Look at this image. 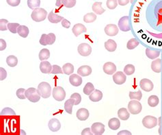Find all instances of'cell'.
Segmentation results:
<instances>
[{
	"label": "cell",
	"instance_id": "6da1fadb",
	"mask_svg": "<svg viewBox=\"0 0 162 135\" xmlns=\"http://www.w3.org/2000/svg\"><path fill=\"white\" fill-rule=\"evenodd\" d=\"M131 21L134 33L144 44L162 50V0H137Z\"/></svg>",
	"mask_w": 162,
	"mask_h": 135
},
{
	"label": "cell",
	"instance_id": "7a4b0ae2",
	"mask_svg": "<svg viewBox=\"0 0 162 135\" xmlns=\"http://www.w3.org/2000/svg\"><path fill=\"white\" fill-rule=\"evenodd\" d=\"M38 93L43 98H47L52 94V87L47 82H43L39 83L37 88Z\"/></svg>",
	"mask_w": 162,
	"mask_h": 135
},
{
	"label": "cell",
	"instance_id": "3957f363",
	"mask_svg": "<svg viewBox=\"0 0 162 135\" xmlns=\"http://www.w3.org/2000/svg\"><path fill=\"white\" fill-rule=\"evenodd\" d=\"M47 16V12L43 8H37L33 10L32 12V19L35 22H41L45 20Z\"/></svg>",
	"mask_w": 162,
	"mask_h": 135
},
{
	"label": "cell",
	"instance_id": "277c9868",
	"mask_svg": "<svg viewBox=\"0 0 162 135\" xmlns=\"http://www.w3.org/2000/svg\"><path fill=\"white\" fill-rule=\"evenodd\" d=\"M26 97L32 103H37L41 99V95L39 94L38 90L34 88H29L26 90Z\"/></svg>",
	"mask_w": 162,
	"mask_h": 135
},
{
	"label": "cell",
	"instance_id": "5b68a950",
	"mask_svg": "<svg viewBox=\"0 0 162 135\" xmlns=\"http://www.w3.org/2000/svg\"><path fill=\"white\" fill-rule=\"evenodd\" d=\"M128 109L133 115L139 114L142 111V104L138 101H131L128 104Z\"/></svg>",
	"mask_w": 162,
	"mask_h": 135
},
{
	"label": "cell",
	"instance_id": "8992f818",
	"mask_svg": "<svg viewBox=\"0 0 162 135\" xmlns=\"http://www.w3.org/2000/svg\"><path fill=\"white\" fill-rule=\"evenodd\" d=\"M56 35L53 33H50L48 35L47 34H42L40 39V43L42 46H47V45H52L54 42H56Z\"/></svg>",
	"mask_w": 162,
	"mask_h": 135
},
{
	"label": "cell",
	"instance_id": "52a82bcc",
	"mask_svg": "<svg viewBox=\"0 0 162 135\" xmlns=\"http://www.w3.org/2000/svg\"><path fill=\"white\" fill-rule=\"evenodd\" d=\"M53 97L57 101H62L66 97V92L62 87L57 86L53 89Z\"/></svg>",
	"mask_w": 162,
	"mask_h": 135
},
{
	"label": "cell",
	"instance_id": "ba28073f",
	"mask_svg": "<svg viewBox=\"0 0 162 135\" xmlns=\"http://www.w3.org/2000/svg\"><path fill=\"white\" fill-rule=\"evenodd\" d=\"M142 124L143 126L149 129L153 128L157 125V119L155 117L147 115L142 119Z\"/></svg>",
	"mask_w": 162,
	"mask_h": 135
},
{
	"label": "cell",
	"instance_id": "9c48e42d",
	"mask_svg": "<svg viewBox=\"0 0 162 135\" xmlns=\"http://www.w3.org/2000/svg\"><path fill=\"white\" fill-rule=\"evenodd\" d=\"M118 28L120 30L124 32H127L130 31L131 28L129 24V17L127 16L121 17L118 21Z\"/></svg>",
	"mask_w": 162,
	"mask_h": 135
},
{
	"label": "cell",
	"instance_id": "30bf717a",
	"mask_svg": "<svg viewBox=\"0 0 162 135\" xmlns=\"http://www.w3.org/2000/svg\"><path fill=\"white\" fill-rule=\"evenodd\" d=\"M77 51L82 56H88L92 52L91 46L86 43H82L78 46Z\"/></svg>",
	"mask_w": 162,
	"mask_h": 135
},
{
	"label": "cell",
	"instance_id": "8fae6325",
	"mask_svg": "<svg viewBox=\"0 0 162 135\" xmlns=\"http://www.w3.org/2000/svg\"><path fill=\"white\" fill-rule=\"evenodd\" d=\"M140 86L145 92H150L154 88L153 83L149 79H142L140 82Z\"/></svg>",
	"mask_w": 162,
	"mask_h": 135
},
{
	"label": "cell",
	"instance_id": "7c38bea8",
	"mask_svg": "<svg viewBox=\"0 0 162 135\" xmlns=\"http://www.w3.org/2000/svg\"><path fill=\"white\" fill-rule=\"evenodd\" d=\"M92 132L96 135H101L105 132V125L102 123L95 122L91 126Z\"/></svg>",
	"mask_w": 162,
	"mask_h": 135
},
{
	"label": "cell",
	"instance_id": "4fadbf2b",
	"mask_svg": "<svg viewBox=\"0 0 162 135\" xmlns=\"http://www.w3.org/2000/svg\"><path fill=\"white\" fill-rule=\"evenodd\" d=\"M126 80H127V76L122 71H118L113 75V81L118 85L123 84Z\"/></svg>",
	"mask_w": 162,
	"mask_h": 135
},
{
	"label": "cell",
	"instance_id": "5bb4252c",
	"mask_svg": "<svg viewBox=\"0 0 162 135\" xmlns=\"http://www.w3.org/2000/svg\"><path fill=\"white\" fill-rule=\"evenodd\" d=\"M105 33L109 36H115L118 34V28L116 25L110 24L105 27Z\"/></svg>",
	"mask_w": 162,
	"mask_h": 135
},
{
	"label": "cell",
	"instance_id": "9a60e30c",
	"mask_svg": "<svg viewBox=\"0 0 162 135\" xmlns=\"http://www.w3.org/2000/svg\"><path fill=\"white\" fill-rule=\"evenodd\" d=\"M103 71L107 75H112L116 71V66L111 62H107L103 65Z\"/></svg>",
	"mask_w": 162,
	"mask_h": 135
},
{
	"label": "cell",
	"instance_id": "2e32d148",
	"mask_svg": "<svg viewBox=\"0 0 162 135\" xmlns=\"http://www.w3.org/2000/svg\"><path fill=\"white\" fill-rule=\"evenodd\" d=\"M48 127L49 130L52 131V132H57V131H58L60 129L61 124L57 119L53 118L51 120H49Z\"/></svg>",
	"mask_w": 162,
	"mask_h": 135
},
{
	"label": "cell",
	"instance_id": "e0dca14e",
	"mask_svg": "<svg viewBox=\"0 0 162 135\" xmlns=\"http://www.w3.org/2000/svg\"><path fill=\"white\" fill-rule=\"evenodd\" d=\"M89 111L86 108H81L78 109L76 113V116L80 121H86L89 118Z\"/></svg>",
	"mask_w": 162,
	"mask_h": 135
},
{
	"label": "cell",
	"instance_id": "ac0fdd59",
	"mask_svg": "<svg viewBox=\"0 0 162 135\" xmlns=\"http://www.w3.org/2000/svg\"><path fill=\"white\" fill-rule=\"evenodd\" d=\"M86 31H87V29H86L84 25L81 23H77L75 25L73 29H72V31H73V34L76 37H78L79 35L83 34V33L86 32Z\"/></svg>",
	"mask_w": 162,
	"mask_h": 135
},
{
	"label": "cell",
	"instance_id": "d6986e66",
	"mask_svg": "<svg viewBox=\"0 0 162 135\" xmlns=\"http://www.w3.org/2000/svg\"><path fill=\"white\" fill-rule=\"evenodd\" d=\"M151 69L152 70L157 73V74H160L162 70V61L160 58H157V59L153 61L152 63H151Z\"/></svg>",
	"mask_w": 162,
	"mask_h": 135
},
{
	"label": "cell",
	"instance_id": "ffe728a7",
	"mask_svg": "<svg viewBox=\"0 0 162 135\" xmlns=\"http://www.w3.org/2000/svg\"><path fill=\"white\" fill-rule=\"evenodd\" d=\"M77 74L82 77L88 76L92 74V68L88 65H83L78 69Z\"/></svg>",
	"mask_w": 162,
	"mask_h": 135
},
{
	"label": "cell",
	"instance_id": "44dd1931",
	"mask_svg": "<svg viewBox=\"0 0 162 135\" xmlns=\"http://www.w3.org/2000/svg\"><path fill=\"white\" fill-rule=\"evenodd\" d=\"M69 82L71 84L75 87L80 86L82 83V78L77 74H73L69 77Z\"/></svg>",
	"mask_w": 162,
	"mask_h": 135
},
{
	"label": "cell",
	"instance_id": "7402d4cb",
	"mask_svg": "<svg viewBox=\"0 0 162 135\" xmlns=\"http://www.w3.org/2000/svg\"><path fill=\"white\" fill-rule=\"evenodd\" d=\"M103 93L99 90H95L93 92L89 95L90 100L92 102H99L102 99Z\"/></svg>",
	"mask_w": 162,
	"mask_h": 135
},
{
	"label": "cell",
	"instance_id": "603a6c76",
	"mask_svg": "<svg viewBox=\"0 0 162 135\" xmlns=\"http://www.w3.org/2000/svg\"><path fill=\"white\" fill-rule=\"evenodd\" d=\"M52 65L48 61H42L40 64V70L42 74H49L52 70Z\"/></svg>",
	"mask_w": 162,
	"mask_h": 135
},
{
	"label": "cell",
	"instance_id": "cb8c5ba5",
	"mask_svg": "<svg viewBox=\"0 0 162 135\" xmlns=\"http://www.w3.org/2000/svg\"><path fill=\"white\" fill-rule=\"evenodd\" d=\"M161 51L158 50H155V49H150V48H146V55L150 59H155L158 56L160 55Z\"/></svg>",
	"mask_w": 162,
	"mask_h": 135
},
{
	"label": "cell",
	"instance_id": "d4e9b609",
	"mask_svg": "<svg viewBox=\"0 0 162 135\" xmlns=\"http://www.w3.org/2000/svg\"><path fill=\"white\" fill-rule=\"evenodd\" d=\"M108 126L112 130H117L120 126V120L116 118H111L108 122Z\"/></svg>",
	"mask_w": 162,
	"mask_h": 135
},
{
	"label": "cell",
	"instance_id": "484cf974",
	"mask_svg": "<svg viewBox=\"0 0 162 135\" xmlns=\"http://www.w3.org/2000/svg\"><path fill=\"white\" fill-rule=\"evenodd\" d=\"M64 19V17L58 16L57 14L54 13L53 11L50 12L48 15V20L52 23H58Z\"/></svg>",
	"mask_w": 162,
	"mask_h": 135
},
{
	"label": "cell",
	"instance_id": "4316f807",
	"mask_svg": "<svg viewBox=\"0 0 162 135\" xmlns=\"http://www.w3.org/2000/svg\"><path fill=\"white\" fill-rule=\"evenodd\" d=\"M93 12L96 14H102L106 12V10L102 7V2H95L92 6Z\"/></svg>",
	"mask_w": 162,
	"mask_h": 135
},
{
	"label": "cell",
	"instance_id": "83f0119b",
	"mask_svg": "<svg viewBox=\"0 0 162 135\" xmlns=\"http://www.w3.org/2000/svg\"><path fill=\"white\" fill-rule=\"evenodd\" d=\"M105 48L109 52H114L116 50L117 44L113 39H108L105 42Z\"/></svg>",
	"mask_w": 162,
	"mask_h": 135
},
{
	"label": "cell",
	"instance_id": "f1b7e54d",
	"mask_svg": "<svg viewBox=\"0 0 162 135\" xmlns=\"http://www.w3.org/2000/svg\"><path fill=\"white\" fill-rule=\"evenodd\" d=\"M75 105V100L73 98H70V99H68L65 103H64V109H65V111L68 113V114H72L73 113V106Z\"/></svg>",
	"mask_w": 162,
	"mask_h": 135
},
{
	"label": "cell",
	"instance_id": "f546056e",
	"mask_svg": "<svg viewBox=\"0 0 162 135\" xmlns=\"http://www.w3.org/2000/svg\"><path fill=\"white\" fill-rule=\"evenodd\" d=\"M29 33H30V31H29L28 27L25 25H20L17 29V34L23 38L27 37Z\"/></svg>",
	"mask_w": 162,
	"mask_h": 135
},
{
	"label": "cell",
	"instance_id": "4dcf8cb0",
	"mask_svg": "<svg viewBox=\"0 0 162 135\" xmlns=\"http://www.w3.org/2000/svg\"><path fill=\"white\" fill-rule=\"evenodd\" d=\"M118 116L121 120L125 121V120H127L129 118L130 115H129V113L128 112L127 109L120 108L118 111Z\"/></svg>",
	"mask_w": 162,
	"mask_h": 135
},
{
	"label": "cell",
	"instance_id": "1f68e13d",
	"mask_svg": "<svg viewBox=\"0 0 162 135\" xmlns=\"http://www.w3.org/2000/svg\"><path fill=\"white\" fill-rule=\"evenodd\" d=\"M6 63L10 67H14L18 63L17 58L14 55L8 56L6 58Z\"/></svg>",
	"mask_w": 162,
	"mask_h": 135
},
{
	"label": "cell",
	"instance_id": "d6a6232c",
	"mask_svg": "<svg viewBox=\"0 0 162 135\" xmlns=\"http://www.w3.org/2000/svg\"><path fill=\"white\" fill-rule=\"evenodd\" d=\"M96 15L93 12L88 13L84 16V21L86 23H91L96 20Z\"/></svg>",
	"mask_w": 162,
	"mask_h": 135
},
{
	"label": "cell",
	"instance_id": "836d02e7",
	"mask_svg": "<svg viewBox=\"0 0 162 135\" xmlns=\"http://www.w3.org/2000/svg\"><path fill=\"white\" fill-rule=\"evenodd\" d=\"M160 103V99L156 95H152L149 97L148 99V104L150 107H155L158 105Z\"/></svg>",
	"mask_w": 162,
	"mask_h": 135
},
{
	"label": "cell",
	"instance_id": "e575fe53",
	"mask_svg": "<svg viewBox=\"0 0 162 135\" xmlns=\"http://www.w3.org/2000/svg\"><path fill=\"white\" fill-rule=\"evenodd\" d=\"M62 71L66 75H71L74 71V66L71 63H66L63 65Z\"/></svg>",
	"mask_w": 162,
	"mask_h": 135
},
{
	"label": "cell",
	"instance_id": "d590c367",
	"mask_svg": "<svg viewBox=\"0 0 162 135\" xmlns=\"http://www.w3.org/2000/svg\"><path fill=\"white\" fill-rule=\"evenodd\" d=\"M39 59L41 61H44V60H47L50 57V52L48 49L47 48H44L42 49L40 52H39Z\"/></svg>",
	"mask_w": 162,
	"mask_h": 135
},
{
	"label": "cell",
	"instance_id": "8d00e7d4",
	"mask_svg": "<svg viewBox=\"0 0 162 135\" xmlns=\"http://www.w3.org/2000/svg\"><path fill=\"white\" fill-rule=\"evenodd\" d=\"M94 90H95L94 85H93L91 82H88L84 86L83 92H84V93L86 94V95H90V94H91Z\"/></svg>",
	"mask_w": 162,
	"mask_h": 135
},
{
	"label": "cell",
	"instance_id": "74e56055",
	"mask_svg": "<svg viewBox=\"0 0 162 135\" xmlns=\"http://www.w3.org/2000/svg\"><path fill=\"white\" fill-rule=\"evenodd\" d=\"M135 67L131 64H128L124 68V73L127 75H133L135 73Z\"/></svg>",
	"mask_w": 162,
	"mask_h": 135
},
{
	"label": "cell",
	"instance_id": "f35d334b",
	"mask_svg": "<svg viewBox=\"0 0 162 135\" xmlns=\"http://www.w3.org/2000/svg\"><path fill=\"white\" fill-rule=\"evenodd\" d=\"M41 5V0H27V6L30 9H36Z\"/></svg>",
	"mask_w": 162,
	"mask_h": 135
},
{
	"label": "cell",
	"instance_id": "ab89813d",
	"mask_svg": "<svg viewBox=\"0 0 162 135\" xmlns=\"http://www.w3.org/2000/svg\"><path fill=\"white\" fill-rule=\"evenodd\" d=\"M129 98L132 100L136 99L138 101H140L142 98V93L140 90H139L138 92H129Z\"/></svg>",
	"mask_w": 162,
	"mask_h": 135
},
{
	"label": "cell",
	"instance_id": "60d3db41",
	"mask_svg": "<svg viewBox=\"0 0 162 135\" xmlns=\"http://www.w3.org/2000/svg\"><path fill=\"white\" fill-rule=\"evenodd\" d=\"M140 44V42L135 38H133L131 39L129 41L127 42V48L129 50H133L137 46Z\"/></svg>",
	"mask_w": 162,
	"mask_h": 135
},
{
	"label": "cell",
	"instance_id": "b9f144b4",
	"mask_svg": "<svg viewBox=\"0 0 162 135\" xmlns=\"http://www.w3.org/2000/svg\"><path fill=\"white\" fill-rule=\"evenodd\" d=\"M15 115L16 113L14 112L13 109L9 107H6L3 109V110L1 112V115L2 116H13Z\"/></svg>",
	"mask_w": 162,
	"mask_h": 135
},
{
	"label": "cell",
	"instance_id": "7bdbcfd3",
	"mask_svg": "<svg viewBox=\"0 0 162 135\" xmlns=\"http://www.w3.org/2000/svg\"><path fill=\"white\" fill-rule=\"evenodd\" d=\"M8 29L12 33V34H15L17 33V29L20 26L19 23H9L8 24Z\"/></svg>",
	"mask_w": 162,
	"mask_h": 135
},
{
	"label": "cell",
	"instance_id": "ee69618b",
	"mask_svg": "<svg viewBox=\"0 0 162 135\" xmlns=\"http://www.w3.org/2000/svg\"><path fill=\"white\" fill-rule=\"evenodd\" d=\"M107 7L110 10H114L118 6L117 0H107L106 2Z\"/></svg>",
	"mask_w": 162,
	"mask_h": 135
},
{
	"label": "cell",
	"instance_id": "f6af8a7d",
	"mask_svg": "<svg viewBox=\"0 0 162 135\" xmlns=\"http://www.w3.org/2000/svg\"><path fill=\"white\" fill-rule=\"evenodd\" d=\"M76 4V0H63V5L67 8H71Z\"/></svg>",
	"mask_w": 162,
	"mask_h": 135
},
{
	"label": "cell",
	"instance_id": "bcb514c9",
	"mask_svg": "<svg viewBox=\"0 0 162 135\" xmlns=\"http://www.w3.org/2000/svg\"><path fill=\"white\" fill-rule=\"evenodd\" d=\"M26 90L24 88H19L17 90V96L20 99H26Z\"/></svg>",
	"mask_w": 162,
	"mask_h": 135
},
{
	"label": "cell",
	"instance_id": "7dc6e473",
	"mask_svg": "<svg viewBox=\"0 0 162 135\" xmlns=\"http://www.w3.org/2000/svg\"><path fill=\"white\" fill-rule=\"evenodd\" d=\"M71 98L75 100V105H78L81 101V97L79 93H73L71 96Z\"/></svg>",
	"mask_w": 162,
	"mask_h": 135
},
{
	"label": "cell",
	"instance_id": "c3c4849f",
	"mask_svg": "<svg viewBox=\"0 0 162 135\" xmlns=\"http://www.w3.org/2000/svg\"><path fill=\"white\" fill-rule=\"evenodd\" d=\"M63 71L62 70V69L58 65H53V67H52V70L51 71V74H63Z\"/></svg>",
	"mask_w": 162,
	"mask_h": 135
},
{
	"label": "cell",
	"instance_id": "681fc988",
	"mask_svg": "<svg viewBox=\"0 0 162 135\" xmlns=\"http://www.w3.org/2000/svg\"><path fill=\"white\" fill-rule=\"evenodd\" d=\"M9 22L6 19H1L0 20V30L1 31H6L8 29V24Z\"/></svg>",
	"mask_w": 162,
	"mask_h": 135
},
{
	"label": "cell",
	"instance_id": "f907efd6",
	"mask_svg": "<svg viewBox=\"0 0 162 135\" xmlns=\"http://www.w3.org/2000/svg\"><path fill=\"white\" fill-rule=\"evenodd\" d=\"M6 2L9 6L16 7L20 4L21 0H6Z\"/></svg>",
	"mask_w": 162,
	"mask_h": 135
},
{
	"label": "cell",
	"instance_id": "816d5d0a",
	"mask_svg": "<svg viewBox=\"0 0 162 135\" xmlns=\"http://www.w3.org/2000/svg\"><path fill=\"white\" fill-rule=\"evenodd\" d=\"M0 79L2 80H3V79H5L6 78V77H7V73H6V70H5V69H3V67H1L0 68Z\"/></svg>",
	"mask_w": 162,
	"mask_h": 135
},
{
	"label": "cell",
	"instance_id": "f5cc1de1",
	"mask_svg": "<svg viewBox=\"0 0 162 135\" xmlns=\"http://www.w3.org/2000/svg\"><path fill=\"white\" fill-rule=\"evenodd\" d=\"M62 25L63 27L66 28V29H68L71 27V22L68 21V20H66L65 19H64L62 20Z\"/></svg>",
	"mask_w": 162,
	"mask_h": 135
},
{
	"label": "cell",
	"instance_id": "db71d44e",
	"mask_svg": "<svg viewBox=\"0 0 162 135\" xmlns=\"http://www.w3.org/2000/svg\"><path fill=\"white\" fill-rule=\"evenodd\" d=\"M92 134L93 133L92 132V130L90 128H86L83 130L81 132L82 135H92Z\"/></svg>",
	"mask_w": 162,
	"mask_h": 135
},
{
	"label": "cell",
	"instance_id": "11a10c76",
	"mask_svg": "<svg viewBox=\"0 0 162 135\" xmlns=\"http://www.w3.org/2000/svg\"><path fill=\"white\" fill-rule=\"evenodd\" d=\"M6 48V42L3 39H0V50H4Z\"/></svg>",
	"mask_w": 162,
	"mask_h": 135
},
{
	"label": "cell",
	"instance_id": "9f6ffc18",
	"mask_svg": "<svg viewBox=\"0 0 162 135\" xmlns=\"http://www.w3.org/2000/svg\"><path fill=\"white\" fill-rule=\"evenodd\" d=\"M118 4L122 6H125L127 5L129 3V0H118Z\"/></svg>",
	"mask_w": 162,
	"mask_h": 135
},
{
	"label": "cell",
	"instance_id": "6f0895ef",
	"mask_svg": "<svg viewBox=\"0 0 162 135\" xmlns=\"http://www.w3.org/2000/svg\"><path fill=\"white\" fill-rule=\"evenodd\" d=\"M63 5V0H56V6L57 7H60L61 6Z\"/></svg>",
	"mask_w": 162,
	"mask_h": 135
},
{
	"label": "cell",
	"instance_id": "680465c9",
	"mask_svg": "<svg viewBox=\"0 0 162 135\" xmlns=\"http://www.w3.org/2000/svg\"><path fill=\"white\" fill-rule=\"evenodd\" d=\"M118 134H129V135H131V133H130L128 130H122V131H120V133H118Z\"/></svg>",
	"mask_w": 162,
	"mask_h": 135
},
{
	"label": "cell",
	"instance_id": "91938a15",
	"mask_svg": "<svg viewBox=\"0 0 162 135\" xmlns=\"http://www.w3.org/2000/svg\"><path fill=\"white\" fill-rule=\"evenodd\" d=\"M134 0H131V3H133V2H134Z\"/></svg>",
	"mask_w": 162,
	"mask_h": 135
}]
</instances>
